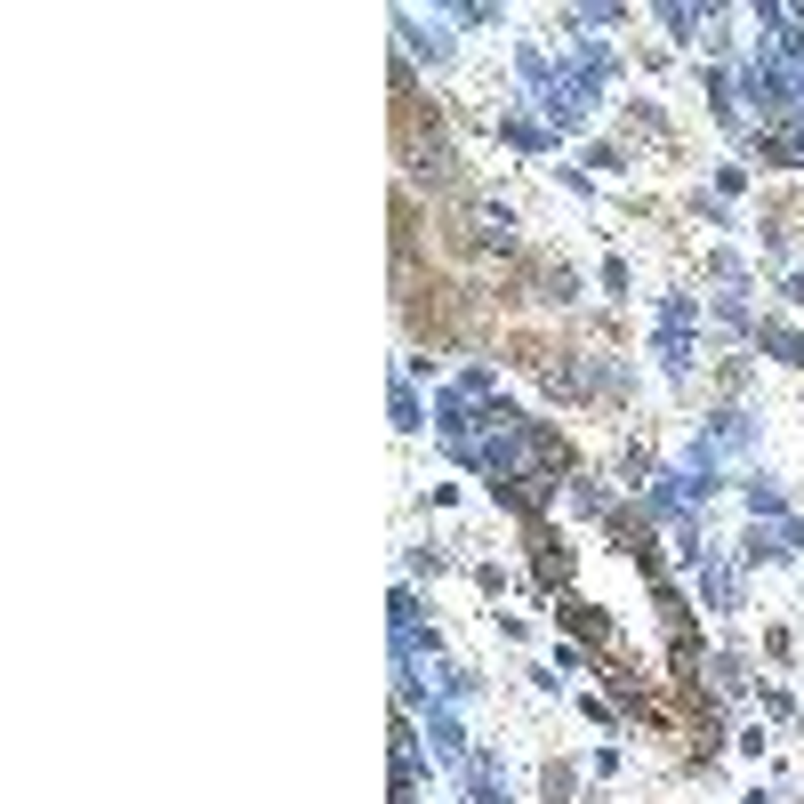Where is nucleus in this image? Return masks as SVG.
Masks as SVG:
<instances>
[{"mask_svg":"<svg viewBox=\"0 0 804 804\" xmlns=\"http://www.w3.org/2000/svg\"><path fill=\"white\" fill-rule=\"evenodd\" d=\"M402 25V41H410V49H418V57H435V64H451V41H443V33H427V25H418V16H395Z\"/></svg>","mask_w":804,"mask_h":804,"instance_id":"f257e3e1","label":"nucleus"},{"mask_svg":"<svg viewBox=\"0 0 804 804\" xmlns=\"http://www.w3.org/2000/svg\"><path fill=\"white\" fill-rule=\"evenodd\" d=\"M539 789H547V804H564V797H572V764H547V772H539Z\"/></svg>","mask_w":804,"mask_h":804,"instance_id":"f03ea898","label":"nucleus"}]
</instances>
